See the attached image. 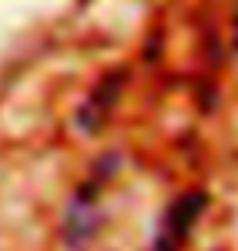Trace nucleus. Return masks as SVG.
<instances>
[{"mask_svg":"<svg viewBox=\"0 0 238 251\" xmlns=\"http://www.w3.org/2000/svg\"><path fill=\"white\" fill-rule=\"evenodd\" d=\"M206 202H209V196H206V193H186V196H180V199L170 205V212H166L163 232H160L157 245H163V248H176V245L192 232L196 219L206 212Z\"/></svg>","mask_w":238,"mask_h":251,"instance_id":"2","label":"nucleus"},{"mask_svg":"<svg viewBox=\"0 0 238 251\" xmlns=\"http://www.w3.org/2000/svg\"><path fill=\"white\" fill-rule=\"evenodd\" d=\"M154 251H170V248H154Z\"/></svg>","mask_w":238,"mask_h":251,"instance_id":"3","label":"nucleus"},{"mask_svg":"<svg viewBox=\"0 0 238 251\" xmlns=\"http://www.w3.org/2000/svg\"><path fill=\"white\" fill-rule=\"evenodd\" d=\"M98 228V212H95V186H82L79 193L69 199L65 209V222H62V238L65 248H82Z\"/></svg>","mask_w":238,"mask_h":251,"instance_id":"1","label":"nucleus"}]
</instances>
